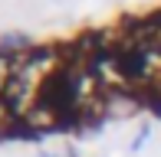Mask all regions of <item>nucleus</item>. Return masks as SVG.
<instances>
[{"label": "nucleus", "mask_w": 161, "mask_h": 157, "mask_svg": "<svg viewBox=\"0 0 161 157\" xmlns=\"http://www.w3.org/2000/svg\"><path fill=\"white\" fill-rule=\"evenodd\" d=\"M30 49V39L23 36V33H10V36H3L0 39V53H7V49Z\"/></svg>", "instance_id": "1"}]
</instances>
